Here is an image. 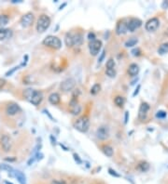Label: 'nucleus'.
<instances>
[{"mask_svg":"<svg viewBox=\"0 0 168 184\" xmlns=\"http://www.w3.org/2000/svg\"><path fill=\"white\" fill-rule=\"evenodd\" d=\"M43 45L52 49H60L62 48L61 40L58 37L53 36H49L45 38L43 40Z\"/></svg>","mask_w":168,"mask_h":184,"instance_id":"obj_4","label":"nucleus"},{"mask_svg":"<svg viewBox=\"0 0 168 184\" xmlns=\"http://www.w3.org/2000/svg\"><path fill=\"white\" fill-rule=\"evenodd\" d=\"M9 17L7 15H0V26H5L9 22Z\"/></svg>","mask_w":168,"mask_h":184,"instance_id":"obj_27","label":"nucleus"},{"mask_svg":"<svg viewBox=\"0 0 168 184\" xmlns=\"http://www.w3.org/2000/svg\"><path fill=\"white\" fill-rule=\"evenodd\" d=\"M6 184H11V183H9V182H8V181H6Z\"/></svg>","mask_w":168,"mask_h":184,"instance_id":"obj_45","label":"nucleus"},{"mask_svg":"<svg viewBox=\"0 0 168 184\" xmlns=\"http://www.w3.org/2000/svg\"><path fill=\"white\" fill-rule=\"evenodd\" d=\"M158 53L160 55H164L168 53V42L162 44L158 48Z\"/></svg>","mask_w":168,"mask_h":184,"instance_id":"obj_24","label":"nucleus"},{"mask_svg":"<svg viewBox=\"0 0 168 184\" xmlns=\"http://www.w3.org/2000/svg\"><path fill=\"white\" fill-rule=\"evenodd\" d=\"M0 168L3 169V170H7V171H10V172H12L13 169H12V167H11L9 165H6V164H1L0 165Z\"/></svg>","mask_w":168,"mask_h":184,"instance_id":"obj_31","label":"nucleus"},{"mask_svg":"<svg viewBox=\"0 0 168 184\" xmlns=\"http://www.w3.org/2000/svg\"><path fill=\"white\" fill-rule=\"evenodd\" d=\"M18 68H19V67H14V68H13L12 70H11V71H9V72H7V74H6V75H7V76H9L11 74H12V72H14L16 70H18Z\"/></svg>","mask_w":168,"mask_h":184,"instance_id":"obj_39","label":"nucleus"},{"mask_svg":"<svg viewBox=\"0 0 168 184\" xmlns=\"http://www.w3.org/2000/svg\"><path fill=\"white\" fill-rule=\"evenodd\" d=\"M5 160L6 161H9V162H14L15 160H16V158H5Z\"/></svg>","mask_w":168,"mask_h":184,"instance_id":"obj_43","label":"nucleus"},{"mask_svg":"<svg viewBox=\"0 0 168 184\" xmlns=\"http://www.w3.org/2000/svg\"><path fill=\"white\" fill-rule=\"evenodd\" d=\"M137 43H138V39L136 38V37H132L130 39H128V40L125 42V47L126 48H132V47L136 46Z\"/></svg>","mask_w":168,"mask_h":184,"instance_id":"obj_25","label":"nucleus"},{"mask_svg":"<svg viewBox=\"0 0 168 184\" xmlns=\"http://www.w3.org/2000/svg\"><path fill=\"white\" fill-rule=\"evenodd\" d=\"M106 74L108 75L109 77H114L116 75V71L114 69H106Z\"/></svg>","mask_w":168,"mask_h":184,"instance_id":"obj_32","label":"nucleus"},{"mask_svg":"<svg viewBox=\"0 0 168 184\" xmlns=\"http://www.w3.org/2000/svg\"><path fill=\"white\" fill-rule=\"evenodd\" d=\"M102 151L106 156H108V157H111V156L113 155V153H114L113 149H112V147L109 146V145H103Z\"/></svg>","mask_w":168,"mask_h":184,"instance_id":"obj_22","label":"nucleus"},{"mask_svg":"<svg viewBox=\"0 0 168 184\" xmlns=\"http://www.w3.org/2000/svg\"><path fill=\"white\" fill-rule=\"evenodd\" d=\"M73 156H74V159L78 162V164H80V163H81V160L80 159V157H78V155L77 153H74V154H73Z\"/></svg>","mask_w":168,"mask_h":184,"instance_id":"obj_40","label":"nucleus"},{"mask_svg":"<svg viewBox=\"0 0 168 184\" xmlns=\"http://www.w3.org/2000/svg\"><path fill=\"white\" fill-rule=\"evenodd\" d=\"M96 137L101 141H106L109 137V130L106 126H100L96 130Z\"/></svg>","mask_w":168,"mask_h":184,"instance_id":"obj_13","label":"nucleus"},{"mask_svg":"<svg viewBox=\"0 0 168 184\" xmlns=\"http://www.w3.org/2000/svg\"><path fill=\"white\" fill-rule=\"evenodd\" d=\"M100 89H101V86L99 85V84H94V85L91 88V94L92 95H96L99 91H100Z\"/></svg>","mask_w":168,"mask_h":184,"instance_id":"obj_28","label":"nucleus"},{"mask_svg":"<svg viewBox=\"0 0 168 184\" xmlns=\"http://www.w3.org/2000/svg\"><path fill=\"white\" fill-rule=\"evenodd\" d=\"M105 54H106V51H105V50H103V51H102V54H101L100 58H99V60H98V63H101L103 61V60H104V58H105Z\"/></svg>","mask_w":168,"mask_h":184,"instance_id":"obj_35","label":"nucleus"},{"mask_svg":"<svg viewBox=\"0 0 168 184\" xmlns=\"http://www.w3.org/2000/svg\"><path fill=\"white\" fill-rule=\"evenodd\" d=\"M21 112L20 106L17 103H9L6 108V113L9 115H15Z\"/></svg>","mask_w":168,"mask_h":184,"instance_id":"obj_15","label":"nucleus"},{"mask_svg":"<svg viewBox=\"0 0 168 184\" xmlns=\"http://www.w3.org/2000/svg\"><path fill=\"white\" fill-rule=\"evenodd\" d=\"M24 95L25 99L29 102H31L33 105H38L40 104L42 99H43V94L41 91L36 90V89L32 88H27L24 91Z\"/></svg>","mask_w":168,"mask_h":184,"instance_id":"obj_1","label":"nucleus"},{"mask_svg":"<svg viewBox=\"0 0 168 184\" xmlns=\"http://www.w3.org/2000/svg\"><path fill=\"white\" fill-rule=\"evenodd\" d=\"M34 21V14L33 13H26L22 17L21 19V24L22 27H29Z\"/></svg>","mask_w":168,"mask_h":184,"instance_id":"obj_12","label":"nucleus"},{"mask_svg":"<svg viewBox=\"0 0 168 184\" xmlns=\"http://www.w3.org/2000/svg\"><path fill=\"white\" fill-rule=\"evenodd\" d=\"M52 184H66L65 180H53L52 181Z\"/></svg>","mask_w":168,"mask_h":184,"instance_id":"obj_36","label":"nucleus"},{"mask_svg":"<svg viewBox=\"0 0 168 184\" xmlns=\"http://www.w3.org/2000/svg\"><path fill=\"white\" fill-rule=\"evenodd\" d=\"M69 111H70V113H71L72 114H74V115L80 114V112H81V106L78 103L76 98H74V97H73L72 100L70 102Z\"/></svg>","mask_w":168,"mask_h":184,"instance_id":"obj_10","label":"nucleus"},{"mask_svg":"<svg viewBox=\"0 0 168 184\" xmlns=\"http://www.w3.org/2000/svg\"><path fill=\"white\" fill-rule=\"evenodd\" d=\"M128 31V21L126 22L125 20H121L118 22L117 27H116V33L117 35H124V33Z\"/></svg>","mask_w":168,"mask_h":184,"instance_id":"obj_14","label":"nucleus"},{"mask_svg":"<svg viewBox=\"0 0 168 184\" xmlns=\"http://www.w3.org/2000/svg\"><path fill=\"white\" fill-rule=\"evenodd\" d=\"M60 100H61V98H60V95L58 93H52L49 96V102L53 105L59 104Z\"/></svg>","mask_w":168,"mask_h":184,"instance_id":"obj_17","label":"nucleus"},{"mask_svg":"<svg viewBox=\"0 0 168 184\" xmlns=\"http://www.w3.org/2000/svg\"><path fill=\"white\" fill-rule=\"evenodd\" d=\"M128 115H129V113H128V112H126V114H125V124H126V123L128 122Z\"/></svg>","mask_w":168,"mask_h":184,"instance_id":"obj_44","label":"nucleus"},{"mask_svg":"<svg viewBox=\"0 0 168 184\" xmlns=\"http://www.w3.org/2000/svg\"><path fill=\"white\" fill-rule=\"evenodd\" d=\"M108 172H109V174H110V175L114 176V177H116V178H120V177H121L120 174H118V173H117L115 170L112 169V168H109V169H108Z\"/></svg>","mask_w":168,"mask_h":184,"instance_id":"obj_33","label":"nucleus"},{"mask_svg":"<svg viewBox=\"0 0 168 184\" xmlns=\"http://www.w3.org/2000/svg\"><path fill=\"white\" fill-rule=\"evenodd\" d=\"M10 36V30L4 29V28H0V40H4V39L8 38Z\"/></svg>","mask_w":168,"mask_h":184,"instance_id":"obj_23","label":"nucleus"},{"mask_svg":"<svg viewBox=\"0 0 168 184\" xmlns=\"http://www.w3.org/2000/svg\"><path fill=\"white\" fill-rule=\"evenodd\" d=\"M102 48V42L100 40H97V39H95V40L90 42L89 44V50H90V53L93 56H96L98 55V53L100 52V49Z\"/></svg>","mask_w":168,"mask_h":184,"instance_id":"obj_6","label":"nucleus"},{"mask_svg":"<svg viewBox=\"0 0 168 184\" xmlns=\"http://www.w3.org/2000/svg\"><path fill=\"white\" fill-rule=\"evenodd\" d=\"M166 35H167V36H168V29H167V30H166Z\"/></svg>","mask_w":168,"mask_h":184,"instance_id":"obj_46","label":"nucleus"},{"mask_svg":"<svg viewBox=\"0 0 168 184\" xmlns=\"http://www.w3.org/2000/svg\"><path fill=\"white\" fill-rule=\"evenodd\" d=\"M73 41H74V46H80L83 42V37L81 33H77L75 35H73Z\"/></svg>","mask_w":168,"mask_h":184,"instance_id":"obj_20","label":"nucleus"},{"mask_svg":"<svg viewBox=\"0 0 168 184\" xmlns=\"http://www.w3.org/2000/svg\"><path fill=\"white\" fill-rule=\"evenodd\" d=\"M14 176L17 178V180L20 182V184H26V177L22 171H14Z\"/></svg>","mask_w":168,"mask_h":184,"instance_id":"obj_19","label":"nucleus"},{"mask_svg":"<svg viewBox=\"0 0 168 184\" xmlns=\"http://www.w3.org/2000/svg\"><path fill=\"white\" fill-rule=\"evenodd\" d=\"M140 87H141V86H140V85H138V86H137V87H136V91H134V94H133V96H134V97H136V95L138 94Z\"/></svg>","mask_w":168,"mask_h":184,"instance_id":"obj_41","label":"nucleus"},{"mask_svg":"<svg viewBox=\"0 0 168 184\" xmlns=\"http://www.w3.org/2000/svg\"><path fill=\"white\" fill-rule=\"evenodd\" d=\"M0 145H1V148L4 152L8 153L11 150V146H12V141H11V139L8 135H3L0 139Z\"/></svg>","mask_w":168,"mask_h":184,"instance_id":"obj_7","label":"nucleus"},{"mask_svg":"<svg viewBox=\"0 0 168 184\" xmlns=\"http://www.w3.org/2000/svg\"><path fill=\"white\" fill-rule=\"evenodd\" d=\"M132 53H133L134 56H138L140 54V49L139 48H134L132 51Z\"/></svg>","mask_w":168,"mask_h":184,"instance_id":"obj_37","label":"nucleus"},{"mask_svg":"<svg viewBox=\"0 0 168 184\" xmlns=\"http://www.w3.org/2000/svg\"><path fill=\"white\" fill-rule=\"evenodd\" d=\"M50 25V18L46 14H42L37 19V31L38 33H43L48 29Z\"/></svg>","mask_w":168,"mask_h":184,"instance_id":"obj_3","label":"nucleus"},{"mask_svg":"<svg viewBox=\"0 0 168 184\" xmlns=\"http://www.w3.org/2000/svg\"><path fill=\"white\" fill-rule=\"evenodd\" d=\"M115 67V61L113 59H109L106 63V69H114Z\"/></svg>","mask_w":168,"mask_h":184,"instance_id":"obj_29","label":"nucleus"},{"mask_svg":"<svg viewBox=\"0 0 168 184\" xmlns=\"http://www.w3.org/2000/svg\"><path fill=\"white\" fill-rule=\"evenodd\" d=\"M167 7H168V2H166V1L162 2V9H166Z\"/></svg>","mask_w":168,"mask_h":184,"instance_id":"obj_42","label":"nucleus"},{"mask_svg":"<svg viewBox=\"0 0 168 184\" xmlns=\"http://www.w3.org/2000/svg\"><path fill=\"white\" fill-rule=\"evenodd\" d=\"M88 39L90 40V42H92V41H93V40H95V35L93 33H88Z\"/></svg>","mask_w":168,"mask_h":184,"instance_id":"obj_34","label":"nucleus"},{"mask_svg":"<svg viewBox=\"0 0 168 184\" xmlns=\"http://www.w3.org/2000/svg\"><path fill=\"white\" fill-rule=\"evenodd\" d=\"M114 102H115V104L118 106V107H122L123 104H124V102H125V99H124V98L121 97V96H117L114 99Z\"/></svg>","mask_w":168,"mask_h":184,"instance_id":"obj_26","label":"nucleus"},{"mask_svg":"<svg viewBox=\"0 0 168 184\" xmlns=\"http://www.w3.org/2000/svg\"><path fill=\"white\" fill-rule=\"evenodd\" d=\"M74 127L77 130H78L80 132L85 133L88 131L89 127H90V120L88 116H81L78 119L76 120V122L74 123Z\"/></svg>","mask_w":168,"mask_h":184,"instance_id":"obj_2","label":"nucleus"},{"mask_svg":"<svg viewBox=\"0 0 168 184\" xmlns=\"http://www.w3.org/2000/svg\"><path fill=\"white\" fill-rule=\"evenodd\" d=\"M166 112H164V111H158L156 113V117L157 118H161V119H162V118H164V117H166Z\"/></svg>","mask_w":168,"mask_h":184,"instance_id":"obj_30","label":"nucleus"},{"mask_svg":"<svg viewBox=\"0 0 168 184\" xmlns=\"http://www.w3.org/2000/svg\"><path fill=\"white\" fill-rule=\"evenodd\" d=\"M136 169L139 170L140 172H147L149 169V164L146 161L139 162L136 166Z\"/></svg>","mask_w":168,"mask_h":184,"instance_id":"obj_18","label":"nucleus"},{"mask_svg":"<svg viewBox=\"0 0 168 184\" xmlns=\"http://www.w3.org/2000/svg\"><path fill=\"white\" fill-rule=\"evenodd\" d=\"M142 25V21L137 18H133L130 19L128 21V31L130 32H134L137 30L138 28Z\"/></svg>","mask_w":168,"mask_h":184,"instance_id":"obj_11","label":"nucleus"},{"mask_svg":"<svg viewBox=\"0 0 168 184\" xmlns=\"http://www.w3.org/2000/svg\"><path fill=\"white\" fill-rule=\"evenodd\" d=\"M5 85H6V80L3 79V78H0V89L3 88Z\"/></svg>","mask_w":168,"mask_h":184,"instance_id":"obj_38","label":"nucleus"},{"mask_svg":"<svg viewBox=\"0 0 168 184\" xmlns=\"http://www.w3.org/2000/svg\"><path fill=\"white\" fill-rule=\"evenodd\" d=\"M149 110V105L147 102L141 103V105H140V107H139V111H138V118H139V120L144 121L146 118H147Z\"/></svg>","mask_w":168,"mask_h":184,"instance_id":"obj_9","label":"nucleus"},{"mask_svg":"<svg viewBox=\"0 0 168 184\" xmlns=\"http://www.w3.org/2000/svg\"><path fill=\"white\" fill-rule=\"evenodd\" d=\"M65 45L68 48H71L74 46V41H73V33H67L65 37Z\"/></svg>","mask_w":168,"mask_h":184,"instance_id":"obj_21","label":"nucleus"},{"mask_svg":"<svg viewBox=\"0 0 168 184\" xmlns=\"http://www.w3.org/2000/svg\"><path fill=\"white\" fill-rule=\"evenodd\" d=\"M139 72V67L136 63H132L129 65L128 68V74L130 75L131 76H136L138 75Z\"/></svg>","mask_w":168,"mask_h":184,"instance_id":"obj_16","label":"nucleus"},{"mask_svg":"<svg viewBox=\"0 0 168 184\" xmlns=\"http://www.w3.org/2000/svg\"><path fill=\"white\" fill-rule=\"evenodd\" d=\"M160 25V21L157 18L149 19L145 24V28L148 32H155Z\"/></svg>","mask_w":168,"mask_h":184,"instance_id":"obj_8","label":"nucleus"},{"mask_svg":"<svg viewBox=\"0 0 168 184\" xmlns=\"http://www.w3.org/2000/svg\"><path fill=\"white\" fill-rule=\"evenodd\" d=\"M76 86V81L73 78H67L65 81H63L60 85V88L64 92H69Z\"/></svg>","mask_w":168,"mask_h":184,"instance_id":"obj_5","label":"nucleus"}]
</instances>
